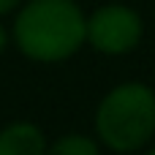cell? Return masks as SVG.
Masks as SVG:
<instances>
[{
    "label": "cell",
    "mask_w": 155,
    "mask_h": 155,
    "mask_svg": "<svg viewBox=\"0 0 155 155\" xmlns=\"http://www.w3.org/2000/svg\"><path fill=\"white\" fill-rule=\"evenodd\" d=\"M0 155H46V136L35 123H11L0 131Z\"/></svg>",
    "instance_id": "4"
},
{
    "label": "cell",
    "mask_w": 155,
    "mask_h": 155,
    "mask_svg": "<svg viewBox=\"0 0 155 155\" xmlns=\"http://www.w3.org/2000/svg\"><path fill=\"white\" fill-rule=\"evenodd\" d=\"M11 38L35 63H60L87 44V16L74 0H30L19 8Z\"/></svg>",
    "instance_id": "1"
},
{
    "label": "cell",
    "mask_w": 155,
    "mask_h": 155,
    "mask_svg": "<svg viewBox=\"0 0 155 155\" xmlns=\"http://www.w3.org/2000/svg\"><path fill=\"white\" fill-rule=\"evenodd\" d=\"M46 155H101V147L93 136L65 134L54 144H46Z\"/></svg>",
    "instance_id": "5"
},
{
    "label": "cell",
    "mask_w": 155,
    "mask_h": 155,
    "mask_svg": "<svg viewBox=\"0 0 155 155\" xmlns=\"http://www.w3.org/2000/svg\"><path fill=\"white\" fill-rule=\"evenodd\" d=\"M8 41H11V35H8V30L3 27V22H0V54L5 52V46H8Z\"/></svg>",
    "instance_id": "7"
},
{
    "label": "cell",
    "mask_w": 155,
    "mask_h": 155,
    "mask_svg": "<svg viewBox=\"0 0 155 155\" xmlns=\"http://www.w3.org/2000/svg\"><path fill=\"white\" fill-rule=\"evenodd\" d=\"M98 142L114 153H136L155 136V90L144 82L112 87L95 112Z\"/></svg>",
    "instance_id": "2"
},
{
    "label": "cell",
    "mask_w": 155,
    "mask_h": 155,
    "mask_svg": "<svg viewBox=\"0 0 155 155\" xmlns=\"http://www.w3.org/2000/svg\"><path fill=\"white\" fill-rule=\"evenodd\" d=\"M142 35L144 22L131 5L106 3L87 16V44L101 54H128L139 46Z\"/></svg>",
    "instance_id": "3"
},
{
    "label": "cell",
    "mask_w": 155,
    "mask_h": 155,
    "mask_svg": "<svg viewBox=\"0 0 155 155\" xmlns=\"http://www.w3.org/2000/svg\"><path fill=\"white\" fill-rule=\"evenodd\" d=\"M147 155H155V147H153V150H150V153H147Z\"/></svg>",
    "instance_id": "8"
},
{
    "label": "cell",
    "mask_w": 155,
    "mask_h": 155,
    "mask_svg": "<svg viewBox=\"0 0 155 155\" xmlns=\"http://www.w3.org/2000/svg\"><path fill=\"white\" fill-rule=\"evenodd\" d=\"M19 5H22V0H0V16H5V14L16 11Z\"/></svg>",
    "instance_id": "6"
}]
</instances>
